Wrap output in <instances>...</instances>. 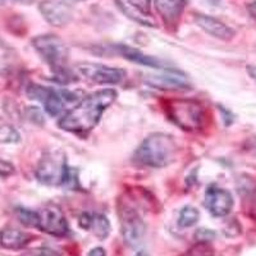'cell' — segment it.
Listing matches in <instances>:
<instances>
[{
	"mask_svg": "<svg viewBox=\"0 0 256 256\" xmlns=\"http://www.w3.org/2000/svg\"><path fill=\"white\" fill-rule=\"evenodd\" d=\"M116 91L113 88L96 91L81 100L59 120V127L64 131L84 134L96 127L102 113L116 102Z\"/></svg>",
	"mask_w": 256,
	"mask_h": 256,
	"instance_id": "obj_1",
	"label": "cell"
},
{
	"mask_svg": "<svg viewBox=\"0 0 256 256\" xmlns=\"http://www.w3.org/2000/svg\"><path fill=\"white\" fill-rule=\"evenodd\" d=\"M177 155V144L166 134H152L142 141L134 152V160L140 166L163 168L173 163Z\"/></svg>",
	"mask_w": 256,
	"mask_h": 256,
	"instance_id": "obj_2",
	"label": "cell"
},
{
	"mask_svg": "<svg viewBox=\"0 0 256 256\" xmlns=\"http://www.w3.org/2000/svg\"><path fill=\"white\" fill-rule=\"evenodd\" d=\"M32 45L40 56L52 68L56 81L72 82L76 81L70 68L67 67L70 52L64 41L56 35H40L32 40Z\"/></svg>",
	"mask_w": 256,
	"mask_h": 256,
	"instance_id": "obj_3",
	"label": "cell"
},
{
	"mask_svg": "<svg viewBox=\"0 0 256 256\" xmlns=\"http://www.w3.org/2000/svg\"><path fill=\"white\" fill-rule=\"evenodd\" d=\"M168 110L170 120L184 131H198L204 124V108L196 100H173Z\"/></svg>",
	"mask_w": 256,
	"mask_h": 256,
	"instance_id": "obj_4",
	"label": "cell"
},
{
	"mask_svg": "<svg viewBox=\"0 0 256 256\" xmlns=\"http://www.w3.org/2000/svg\"><path fill=\"white\" fill-rule=\"evenodd\" d=\"M66 155L62 152H49L41 158L36 166L35 176L38 182L46 186H59L64 184L68 174Z\"/></svg>",
	"mask_w": 256,
	"mask_h": 256,
	"instance_id": "obj_5",
	"label": "cell"
},
{
	"mask_svg": "<svg viewBox=\"0 0 256 256\" xmlns=\"http://www.w3.org/2000/svg\"><path fill=\"white\" fill-rule=\"evenodd\" d=\"M26 92L30 99L42 102L45 110L52 116H59L64 110L67 102L76 100V94L70 91H58L40 84H30Z\"/></svg>",
	"mask_w": 256,
	"mask_h": 256,
	"instance_id": "obj_6",
	"label": "cell"
},
{
	"mask_svg": "<svg viewBox=\"0 0 256 256\" xmlns=\"http://www.w3.org/2000/svg\"><path fill=\"white\" fill-rule=\"evenodd\" d=\"M118 216L120 218V230L126 244L131 248H136L142 244L146 226L140 214L130 205L123 204L118 210Z\"/></svg>",
	"mask_w": 256,
	"mask_h": 256,
	"instance_id": "obj_7",
	"label": "cell"
},
{
	"mask_svg": "<svg viewBox=\"0 0 256 256\" xmlns=\"http://www.w3.org/2000/svg\"><path fill=\"white\" fill-rule=\"evenodd\" d=\"M77 68L82 76L100 84H118L126 77V72L122 68L108 67L100 63L82 62L77 66Z\"/></svg>",
	"mask_w": 256,
	"mask_h": 256,
	"instance_id": "obj_8",
	"label": "cell"
},
{
	"mask_svg": "<svg viewBox=\"0 0 256 256\" xmlns=\"http://www.w3.org/2000/svg\"><path fill=\"white\" fill-rule=\"evenodd\" d=\"M38 230L56 237L67 236L70 226L63 212L56 205H48L38 212Z\"/></svg>",
	"mask_w": 256,
	"mask_h": 256,
	"instance_id": "obj_9",
	"label": "cell"
},
{
	"mask_svg": "<svg viewBox=\"0 0 256 256\" xmlns=\"http://www.w3.org/2000/svg\"><path fill=\"white\" fill-rule=\"evenodd\" d=\"M38 8L41 14L52 26L62 27L72 20L73 9L68 0H40Z\"/></svg>",
	"mask_w": 256,
	"mask_h": 256,
	"instance_id": "obj_10",
	"label": "cell"
},
{
	"mask_svg": "<svg viewBox=\"0 0 256 256\" xmlns=\"http://www.w3.org/2000/svg\"><path fill=\"white\" fill-rule=\"evenodd\" d=\"M204 204L212 216L222 218V216H228L232 210L233 198L230 191L212 184L208 187L205 192Z\"/></svg>",
	"mask_w": 256,
	"mask_h": 256,
	"instance_id": "obj_11",
	"label": "cell"
},
{
	"mask_svg": "<svg viewBox=\"0 0 256 256\" xmlns=\"http://www.w3.org/2000/svg\"><path fill=\"white\" fill-rule=\"evenodd\" d=\"M152 88L166 91H188L191 90V84L184 76L178 72H166L162 74H152L145 80Z\"/></svg>",
	"mask_w": 256,
	"mask_h": 256,
	"instance_id": "obj_12",
	"label": "cell"
},
{
	"mask_svg": "<svg viewBox=\"0 0 256 256\" xmlns=\"http://www.w3.org/2000/svg\"><path fill=\"white\" fill-rule=\"evenodd\" d=\"M158 13L166 26L176 27L186 8V0H154Z\"/></svg>",
	"mask_w": 256,
	"mask_h": 256,
	"instance_id": "obj_13",
	"label": "cell"
},
{
	"mask_svg": "<svg viewBox=\"0 0 256 256\" xmlns=\"http://www.w3.org/2000/svg\"><path fill=\"white\" fill-rule=\"evenodd\" d=\"M195 20L200 28H202L206 34L219 38V40L228 41L234 38V31L216 18L206 14H196Z\"/></svg>",
	"mask_w": 256,
	"mask_h": 256,
	"instance_id": "obj_14",
	"label": "cell"
},
{
	"mask_svg": "<svg viewBox=\"0 0 256 256\" xmlns=\"http://www.w3.org/2000/svg\"><path fill=\"white\" fill-rule=\"evenodd\" d=\"M80 226L84 230H91L100 240H105L110 233V223H109L108 218L102 214L84 212L80 216Z\"/></svg>",
	"mask_w": 256,
	"mask_h": 256,
	"instance_id": "obj_15",
	"label": "cell"
},
{
	"mask_svg": "<svg viewBox=\"0 0 256 256\" xmlns=\"http://www.w3.org/2000/svg\"><path fill=\"white\" fill-rule=\"evenodd\" d=\"M32 236L30 233L24 232V230H17V228L8 226L4 227L0 232V244L4 248H9V250H20L24 248V246L31 242Z\"/></svg>",
	"mask_w": 256,
	"mask_h": 256,
	"instance_id": "obj_16",
	"label": "cell"
},
{
	"mask_svg": "<svg viewBox=\"0 0 256 256\" xmlns=\"http://www.w3.org/2000/svg\"><path fill=\"white\" fill-rule=\"evenodd\" d=\"M116 50L120 52V56H124L128 60L134 62V63L141 64V66H146V67H152V68H162V62L158 60L156 58L150 56H146L142 52L134 48L127 46V45H118Z\"/></svg>",
	"mask_w": 256,
	"mask_h": 256,
	"instance_id": "obj_17",
	"label": "cell"
},
{
	"mask_svg": "<svg viewBox=\"0 0 256 256\" xmlns=\"http://www.w3.org/2000/svg\"><path fill=\"white\" fill-rule=\"evenodd\" d=\"M200 219V212L195 206L187 205L180 210V216H178V226L182 228H190L195 226Z\"/></svg>",
	"mask_w": 256,
	"mask_h": 256,
	"instance_id": "obj_18",
	"label": "cell"
},
{
	"mask_svg": "<svg viewBox=\"0 0 256 256\" xmlns=\"http://www.w3.org/2000/svg\"><path fill=\"white\" fill-rule=\"evenodd\" d=\"M16 214H17L18 219L24 226L26 227L38 228V212L31 209H26V208H17L16 209Z\"/></svg>",
	"mask_w": 256,
	"mask_h": 256,
	"instance_id": "obj_19",
	"label": "cell"
},
{
	"mask_svg": "<svg viewBox=\"0 0 256 256\" xmlns=\"http://www.w3.org/2000/svg\"><path fill=\"white\" fill-rule=\"evenodd\" d=\"M20 140V132L14 127L9 124L0 126V142L2 144H16Z\"/></svg>",
	"mask_w": 256,
	"mask_h": 256,
	"instance_id": "obj_20",
	"label": "cell"
},
{
	"mask_svg": "<svg viewBox=\"0 0 256 256\" xmlns=\"http://www.w3.org/2000/svg\"><path fill=\"white\" fill-rule=\"evenodd\" d=\"M127 3L144 17H148L152 13V0H127Z\"/></svg>",
	"mask_w": 256,
	"mask_h": 256,
	"instance_id": "obj_21",
	"label": "cell"
},
{
	"mask_svg": "<svg viewBox=\"0 0 256 256\" xmlns=\"http://www.w3.org/2000/svg\"><path fill=\"white\" fill-rule=\"evenodd\" d=\"M20 256H62L58 251L52 250L49 248H34V250L26 251L24 254H22Z\"/></svg>",
	"mask_w": 256,
	"mask_h": 256,
	"instance_id": "obj_22",
	"label": "cell"
},
{
	"mask_svg": "<svg viewBox=\"0 0 256 256\" xmlns=\"http://www.w3.org/2000/svg\"><path fill=\"white\" fill-rule=\"evenodd\" d=\"M216 238V232L212 230H206V228H200L196 230L195 240L198 242H210Z\"/></svg>",
	"mask_w": 256,
	"mask_h": 256,
	"instance_id": "obj_23",
	"label": "cell"
},
{
	"mask_svg": "<svg viewBox=\"0 0 256 256\" xmlns=\"http://www.w3.org/2000/svg\"><path fill=\"white\" fill-rule=\"evenodd\" d=\"M88 256H106V254L102 248H95L88 252Z\"/></svg>",
	"mask_w": 256,
	"mask_h": 256,
	"instance_id": "obj_24",
	"label": "cell"
},
{
	"mask_svg": "<svg viewBox=\"0 0 256 256\" xmlns=\"http://www.w3.org/2000/svg\"><path fill=\"white\" fill-rule=\"evenodd\" d=\"M248 13L251 14V17L256 20V0H254V2H251V3L248 4Z\"/></svg>",
	"mask_w": 256,
	"mask_h": 256,
	"instance_id": "obj_25",
	"label": "cell"
},
{
	"mask_svg": "<svg viewBox=\"0 0 256 256\" xmlns=\"http://www.w3.org/2000/svg\"><path fill=\"white\" fill-rule=\"evenodd\" d=\"M248 73L250 74V77H252L254 80H256V66H248Z\"/></svg>",
	"mask_w": 256,
	"mask_h": 256,
	"instance_id": "obj_26",
	"label": "cell"
},
{
	"mask_svg": "<svg viewBox=\"0 0 256 256\" xmlns=\"http://www.w3.org/2000/svg\"><path fill=\"white\" fill-rule=\"evenodd\" d=\"M14 2H17V3H20V4H27V6H28V4L34 3L35 0H14Z\"/></svg>",
	"mask_w": 256,
	"mask_h": 256,
	"instance_id": "obj_27",
	"label": "cell"
},
{
	"mask_svg": "<svg viewBox=\"0 0 256 256\" xmlns=\"http://www.w3.org/2000/svg\"><path fill=\"white\" fill-rule=\"evenodd\" d=\"M136 256H148V255L146 252H138V254H136Z\"/></svg>",
	"mask_w": 256,
	"mask_h": 256,
	"instance_id": "obj_28",
	"label": "cell"
},
{
	"mask_svg": "<svg viewBox=\"0 0 256 256\" xmlns=\"http://www.w3.org/2000/svg\"><path fill=\"white\" fill-rule=\"evenodd\" d=\"M0 2H2V0H0Z\"/></svg>",
	"mask_w": 256,
	"mask_h": 256,
	"instance_id": "obj_29",
	"label": "cell"
}]
</instances>
